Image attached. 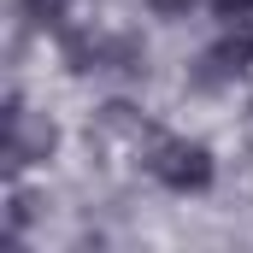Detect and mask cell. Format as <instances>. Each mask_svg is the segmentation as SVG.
I'll use <instances>...</instances> for the list:
<instances>
[{"mask_svg":"<svg viewBox=\"0 0 253 253\" xmlns=\"http://www.w3.org/2000/svg\"><path fill=\"white\" fill-rule=\"evenodd\" d=\"M147 171H153L159 189H171V194H206V189H212V177H218V159H212L206 141L159 135V141L147 147Z\"/></svg>","mask_w":253,"mask_h":253,"instance_id":"obj_1","label":"cell"},{"mask_svg":"<svg viewBox=\"0 0 253 253\" xmlns=\"http://www.w3.org/2000/svg\"><path fill=\"white\" fill-rule=\"evenodd\" d=\"M53 147H59V129L47 124V118H36V112L12 94V100H6V165H12V177H18L24 165H42Z\"/></svg>","mask_w":253,"mask_h":253,"instance_id":"obj_2","label":"cell"},{"mask_svg":"<svg viewBox=\"0 0 253 253\" xmlns=\"http://www.w3.org/2000/svg\"><path fill=\"white\" fill-rule=\"evenodd\" d=\"M71 6H77V0H24V18L42 24V30H53V24L71 18Z\"/></svg>","mask_w":253,"mask_h":253,"instance_id":"obj_3","label":"cell"},{"mask_svg":"<svg viewBox=\"0 0 253 253\" xmlns=\"http://www.w3.org/2000/svg\"><path fill=\"white\" fill-rule=\"evenodd\" d=\"M212 6L230 30H253V0H212Z\"/></svg>","mask_w":253,"mask_h":253,"instance_id":"obj_4","label":"cell"},{"mask_svg":"<svg viewBox=\"0 0 253 253\" xmlns=\"http://www.w3.org/2000/svg\"><path fill=\"white\" fill-rule=\"evenodd\" d=\"M194 6H200V0H147V12H153V18H189Z\"/></svg>","mask_w":253,"mask_h":253,"instance_id":"obj_5","label":"cell"}]
</instances>
